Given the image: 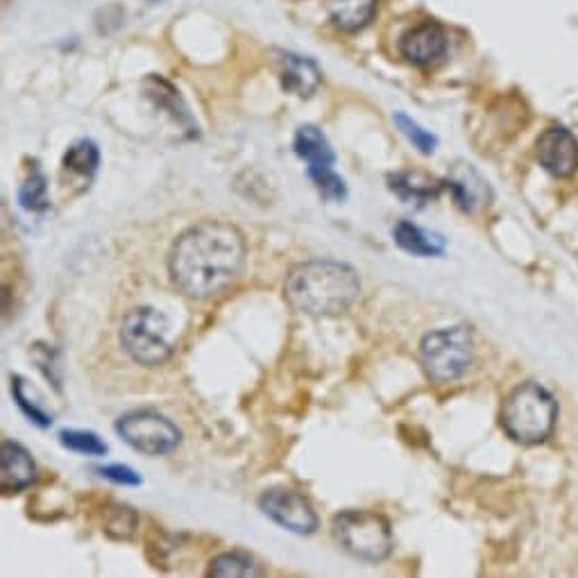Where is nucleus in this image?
<instances>
[{
    "label": "nucleus",
    "instance_id": "1",
    "mask_svg": "<svg viewBox=\"0 0 578 578\" xmlns=\"http://www.w3.org/2000/svg\"><path fill=\"white\" fill-rule=\"evenodd\" d=\"M245 236L220 220H204L175 238L168 272L175 288L191 300H209L236 282L245 266Z\"/></svg>",
    "mask_w": 578,
    "mask_h": 578
},
{
    "label": "nucleus",
    "instance_id": "2",
    "mask_svg": "<svg viewBox=\"0 0 578 578\" xmlns=\"http://www.w3.org/2000/svg\"><path fill=\"white\" fill-rule=\"evenodd\" d=\"M361 279L352 266L331 259L297 263L288 270L284 297L295 311L313 318L340 316L359 300Z\"/></svg>",
    "mask_w": 578,
    "mask_h": 578
},
{
    "label": "nucleus",
    "instance_id": "3",
    "mask_svg": "<svg viewBox=\"0 0 578 578\" xmlns=\"http://www.w3.org/2000/svg\"><path fill=\"white\" fill-rule=\"evenodd\" d=\"M558 402L538 381L510 390L501 406V427L515 442L522 445H540L556 429Z\"/></svg>",
    "mask_w": 578,
    "mask_h": 578
},
{
    "label": "nucleus",
    "instance_id": "4",
    "mask_svg": "<svg viewBox=\"0 0 578 578\" xmlns=\"http://www.w3.org/2000/svg\"><path fill=\"white\" fill-rule=\"evenodd\" d=\"M474 359L472 331L465 325L431 331L420 343V363L436 384H452L470 370Z\"/></svg>",
    "mask_w": 578,
    "mask_h": 578
},
{
    "label": "nucleus",
    "instance_id": "5",
    "mask_svg": "<svg viewBox=\"0 0 578 578\" xmlns=\"http://www.w3.org/2000/svg\"><path fill=\"white\" fill-rule=\"evenodd\" d=\"M331 531L347 554L365 563H381L393 551V531L388 520L370 510H345L334 517Z\"/></svg>",
    "mask_w": 578,
    "mask_h": 578
},
{
    "label": "nucleus",
    "instance_id": "6",
    "mask_svg": "<svg viewBox=\"0 0 578 578\" xmlns=\"http://www.w3.org/2000/svg\"><path fill=\"white\" fill-rule=\"evenodd\" d=\"M121 345L136 363L148 368L166 363L173 356L170 320L152 306H136L123 318Z\"/></svg>",
    "mask_w": 578,
    "mask_h": 578
},
{
    "label": "nucleus",
    "instance_id": "7",
    "mask_svg": "<svg viewBox=\"0 0 578 578\" xmlns=\"http://www.w3.org/2000/svg\"><path fill=\"white\" fill-rule=\"evenodd\" d=\"M116 433L136 452L164 456L175 452L182 442V431L157 411H130L116 420Z\"/></svg>",
    "mask_w": 578,
    "mask_h": 578
},
{
    "label": "nucleus",
    "instance_id": "8",
    "mask_svg": "<svg viewBox=\"0 0 578 578\" xmlns=\"http://www.w3.org/2000/svg\"><path fill=\"white\" fill-rule=\"evenodd\" d=\"M259 508L263 515L291 533L309 535L318 529V515L311 501L295 490L270 488L259 497Z\"/></svg>",
    "mask_w": 578,
    "mask_h": 578
},
{
    "label": "nucleus",
    "instance_id": "9",
    "mask_svg": "<svg viewBox=\"0 0 578 578\" xmlns=\"http://www.w3.org/2000/svg\"><path fill=\"white\" fill-rule=\"evenodd\" d=\"M535 155L549 175L565 180L578 168V141L567 127L551 125L540 134Z\"/></svg>",
    "mask_w": 578,
    "mask_h": 578
},
{
    "label": "nucleus",
    "instance_id": "10",
    "mask_svg": "<svg viewBox=\"0 0 578 578\" xmlns=\"http://www.w3.org/2000/svg\"><path fill=\"white\" fill-rule=\"evenodd\" d=\"M399 50L415 66L438 64L447 53V34L438 23L424 21L404 34Z\"/></svg>",
    "mask_w": 578,
    "mask_h": 578
},
{
    "label": "nucleus",
    "instance_id": "11",
    "mask_svg": "<svg viewBox=\"0 0 578 578\" xmlns=\"http://www.w3.org/2000/svg\"><path fill=\"white\" fill-rule=\"evenodd\" d=\"M275 55L279 80H282V87L286 91H291L300 98H309L311 93L318 91L322 73L313 59L297 53H286V50H277Z\"/></svg>",
    "mask_w": 578,
    "mask_h": 578
},
{
    "label": "nucleus",
    "instance_id": "12",
    "mask_svg": "<svg viewBox=\"0 0 578 578\" xmlns=\"http://www.w3.org/2000/svg\"><path fill=\"white\" fill-rule=\"evenodd\" d=\"M445 184L458 209H463L465 214H474L490 202V186L472 164H456Z\"/></svg>",
    "mask_w": 578,
    "mask_h": 578
},
{
    "label": "nucleus",
    "instance_id": "13",
    "mask_svg": "<svg viewBox=\"0 0 578 578\" xmlns=\"http://www.w3.org/2000/svg\"><path fill=\"white\" fill-rule=\"evenodd\" d=\"M37 479V465H34L30 452L19 442H3L0 447V488L3 492H21L30 488Z\"/></svg>",
    "mask_w": 578,
    "mask_h": 578
},
{
    "label": "nucleus",
    "instance_id": "14",
    "mask_svg": "<svg viewBox=\"0 0 578 578\" xmlns=\"http://www.w3.org/2000/svg\"><path fill=\"white\" fill-rule=\"evenodd\" d=\"M293 148H295V155L309 164L306 166V173L309 175H316V173H322V170L334 168V161H336L334 150H331L327 136L322 134V130L316 125H302L300 130L295 132Z\"/></svg>",
    "mask_w": 578,
    "mask_h": 578
},
{
    "label": "nucleus",
    "instance_id": "15",
    "mask_svg": "<svg viewBox=\"0 0 578 578\" xmlns=\"http://www.w3.org/2000/svg\"><path fill=\"white\" fill-rule=\"evenodd\" d=\"M388 186L390 191H393L399 200L406 202V204H424V202H431L436 200L438 195L442 193V189H447L445 180H436V177H431L427 173H420V170H404V173H395L388 177Z\"/></svg>",
    "mask_w": 578,
    "mask_h": 578
},
{
    "label": "nucleus",
    "instance_id": "16",
    "mask_svg": "<svg viewBox=\"0 0 578 578\" xmlns=\"http://www.w3.org/2000/svg\"><path fill=\"white\" fill-rule=\"evenodd\" d=\"M395 243L413 257H440L445 254V238L440 234L427 232L411 220H399L393 229Z\"/></svg>",
    "mask_w": 578,
    "mask_h": 578
},
{
    "label": "nucleus",
    "instance_id": "17",
    "mask_svg": "<svg viewBox=\"0 0 578 578\" xmlns=\"http://www.w3.org/2000/svg\"><path fill=\"white\" fill-rule=\"evenodd\" d=\"M374 14H377V0H329V16L334 25L345 32L363 30Z\"/></svg>",
    "mask_w": 578,
    "mask_h": 578
},
{
    "label": "nucleus",
    "instance_id": "18",
    "mask_svg": "<svg viewBox=\"0 0 578 578\" xmlns=\"http://www.w3.org/2000/svg\"><path fill=\"white\" fill-rule=\"evenodd\" d=\"M100 164V152L98 146L91 139H80L68 146L64 155V170L75 177H80L84 182H91V177L96 175Z\"/></svg>",
    "mask_w": 578,
    "mask_h": 578
},
{
    "label": "nucleus",
    "instance_id": "19",
    "mask_svg": "<svg viewBox=\"0 0 578 578\" xmlns=\"http://www.w3.org/2000/svg\"><path fill=\"white\" fill-rule=\"evenodd\" d=\"M12 395L16 399V406L21 408L25 418L37 424V427L46 429V427H50V424H53V415L46 411L44 404H41L39 399L34 397V393L30 395V386L23 377H12Z\"/></svg>",
    "mask_w": 578,
    "mask_h": 578
},
{
    "label": "nucleus",
    "instance_id": "20",
    "mask_svg": "<svg viewBox=\"0 0 578 578\" xmlns=\"http://www.w3.org/2000/svg\"><path fill=\"white\" fill-rule=\"evenodd\" d=\"M261 572L254 565V560L245 554H238V551H227V554H220L209 565V576L218 578H238V576H259Z\"/></svg>",
    "mask_w": 578,
    "mask_h": 578
},
{
    "label": "nucleus",
    "instance_id": "21",
    "mask_svg": "<svg viewBox=\"0 0 578 578\" xmlns=\"http://www.w3.org/2000/svg\"><path fill=\"white\" fill-rule=\"evenodd\" d=\"M393 121L397 125V130L402 132L406 139L413 143V148H418L422 155H433V152H436L438 136L431 134L429 130H424L418 121H413V118L406 116L404 112H397L393 116Z\"/></svg>",
    "mask_w": 578,
    "mask_h": 578
},
{
    "label": "nucleus",
    "instance_id": "22",
    "mask_svg": "<svg viewBox=\"0 0 578 578\" xmlns=\"http://www.w3.org/2000/svg\"><path fill=\"white\" fill-rule=\"evenodd\" d=\"M19 202L23 209L32 211V214H39V211H46L50 207L48 182L39 170H32L28 180L23 182V186L19 189Z\"/></svg>",
    "mask_w": 578,
    "mask_h": 578
},
{
    "label": "nucleus",
    "instance_id": "23",
    "mask_svg": "<svg viewBox=\"0 0 578 578\" xmlns=\"http://www.w3.org/2000/svg\"><path fill=\"white\" fill-rule=\"evenodd\" d=\"M59 440H62V445L66 449L84 454V456H105L107 454V445L93 431L64 429L62 433H59Z\"/></svg>",
    "mask_w": 578,
    "mask_h": 578
},
{
    "label": "nucleus",
    "instance_id": "24",
    "mask_svg": "<svg viewBox=\"0 0 578 578\" xmlns=\"http://www.w3.org/2000/svg\"><path fill=\"white\" fill-rule=\"evenodd\" d=\"M311 182L316 184V189L320 191V195L325 200H334L340 202L347 198V184L340 175L334 173V168L331 170H322V173L316 175H309Z\"/></svg>",
    "mask_w": 578,
    "mask_h": 578
},
{
    "label": "nucleus",
    "instance_id": "25",
    "mask_svg": "<svg viewBox=\"0 0 578 578\" xmlns=\"http://www.w3.org/2000/svg\"><path fill=\"white\" fill-rule=\"evenodd\" d=\"M96 472L102 476V479L114 481L118 486H141V476L136 474L132 467L127 465H105V467H96Z\"/></svg>",
    "mask_w": 578,
    "mask_h": 578
}]
</instances>
